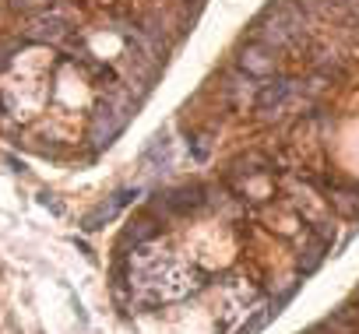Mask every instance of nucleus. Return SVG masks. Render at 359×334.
<instances>
[{
    "mask_svg": "<svg viewBox=\"0 0 359 334\" xmlns=\"http://www.w3.org/2000/svg\"><path fill=\"white\" fill-rule=\"evenodd\" d=\"M130 113H134V99L127 95V88H113L99 106H95V113H92V127H88V141L95 144V148H106V144H113V137L127 127V120H130Z\"/></svg>",
    "mask_w": 359,
    "mask_h": 334,
    "instance_id": "obj_1",
    "label": "nucleus"
},
{
    "mask_svg": "<svg viewBox=\"0 0 359 334\" xmlns=\"http://www.w3.org/2000/svg\"><path fill=\"white\" fill-rule=\"evenodd\" d=\"M71 36V22L64 11H43L25 25V39L29 43H43V46H60Z\"/></svg>",
    "mask_w": 359,
    "mask_h": 334,
    "instance_id": "obj_2",
    "label": "nucleus"
},
{
    "mask_svg": "<svg viewBox=\"0 0 359 334\" xmlns=\"http://www.w3.org/2000/svg\"><path fill=\"white\" fill-rule=\"evenodd\" d=\"M275 67H278L275 50H268V46H261V43H247V46L240 50V71H243L247 78H268Z\"/></svg>",
    "mask_w": 359,
    "mask_h": 334,
    "instance_id": "obj_3",
    "label": "nucleus"
},
{
    "mask_svg": "<svg viewBox=\"0 0 359 334\" xmlns=\"http://www.w3.org/2000/svg\"><path fill=\"white\" fill-rule=\"evenodd\" d=\"M208 190L205 187H180V190H172V194H162V204H165V211L169 215H191V211H201L205 204H208V197H205Z\"/></svg>",
    "mask_w": 359,
    "mask_h": 334,
    "instance_id": "obj_4",
    "label": "nucleus"
},
{
    "mask_svg": "<svg viewBox=\"0 0 359 334\" xmlns=\"http://www.w3.org/2000/svg\"><path fill=\"white\" fill-rule=\"evenodd\" d=\"M289 92H292V81H285V78H275V81H268L261 92H257V113H271V109H278L285 99H289Z\"/></svg>",
    "mask_w": 359,
    "mask_h": 334,
    "instance_id": "obj_5",
    "label": "nucleus"
},
{
    "mask_svg": "<svg viewBox=\"0 0 359 334\" xmlns=\"http://www.w3.org/2000/svg\"><path fill=\"white\" fill-rule=\"evenodd\" d=\"M130 197H134V194H130V190H123V194H116V197H113V201H109V204H102V208H99V211H92V215H88V218H85V229H88V232H92V229H99V225H102V222H109V218H113V215H116V211H120V208H123V204H127V201H130Z\"/></svg>",
    "mask_w": 359,
    "mask_h": 334,
    "instance_id": "obj_6",
    "label": "nucleus"
},
{
    "mask_svg": "<svg viewBox=\"0 0 359 334\" xmlns=\"http://www.w3.org/2000/svg\"><path fill=\"white\" fill-rule=\"evenodd\" d=\"M324 253H327V243H320V239H313V236H310V246L299 253V260H296V271H299V274H313V271L320 267Z\"/></svg>",
    "mask_w": 359,
    "mask_h": 334,
    "instance_id": "obj_7",
    "label": "nucleus"
},
{
    "mask_svg": "<svg viewBox=\"0 0 359 334\" xmlns=\"http://www.w3.org/2000/svg\"><path fill=\"white\" fill-rule=\"evenodd\" d=\"M158 222L151 218V215H141L137 222H130V229H127V236H123V243H148V239H155L158 236Z\"/></svg>",
    "mask_w": 359,
    "mask_h": 334,
    "instance_id": "obj_8",
    "label": "nucleus"
},
{
    "mask_svg": "<svg viewBox=\"0 0 359 334\" xmlns=\"http://www.w3.org/2000/svg\"><path fill=\"white\" fill-rule=\"evenodd\" d=\"M327 201L341 218H359V190H334Z\"/></svg>",
    "mask_w": 359,
    "mask_h": 334,
    "instance_id": "obj_9",
    "label": "nucleus"
},
{
    "mask_svg": "<svg viewBox=\"0 0 359 334\" xmlns=\"http://www.w3.org/2000/svg\"><path fill=\"white\" fill-rule=\"evenodd\" d=\"M271 316H275V313H271L268 306H261V309H257V313H254V316H250V320H247V323L236 330V334H257V330H261V327H264Z\"/></svg>",
    "mask_w": 359,
    "mask_h": 334,
    "instance_id": "obj_10",
    "label": "nucleus"
},
{
    "mask_svg": "<svg viewBox=\"0 0 359 334\" xmlns=\"http://www.w3.org/2000/svg\"><path fill=\"white\" fill-rule=\"evenodd\" d=\"M334 316H341V320H345V323H348V327L359 334V299H355V302H345V306H338V309H334Z\"/></svg>",
    "mask_w": 359,
    "mask_h": 334,
    "instance_id": "obj_11",
    "label": "nucleus"
},
{
    "mask_svg": "<svg viewBox=\"0 0 359 334\" xmlns=\"http://www.w3.org/2000/svg\"><path fill=\"white\" fill-rule=\"evenodd\" d=\"M50 4H57V0H11L15 11H43V8H50Z\"/></svg>",
    "mask_w": 359,
    "mask_h": 334,
    "instance_id": "obj_12",
    "label": "nucleus"
}]
</instances>
